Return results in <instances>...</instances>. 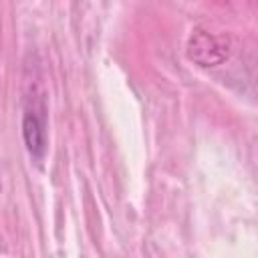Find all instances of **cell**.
Instances as JSON below:
<instances>
[{"instance_id":"obj_1","label":"cell","mask_w":258,"mask_h":258,"mask_svg":"<svg viewBox=\"0 0 258 258\" xmlns=\"http://www.w3.org/2000/svg\"><path fill=\"white\" fill-rule=\"evenodd\" d=\"M22 133H24V141H26L28 151H30L34 157L40 159L42 153H44V129H42L40 119H38L34 113H30V111L24 115Z\"/></svg>"}]
</instances>
